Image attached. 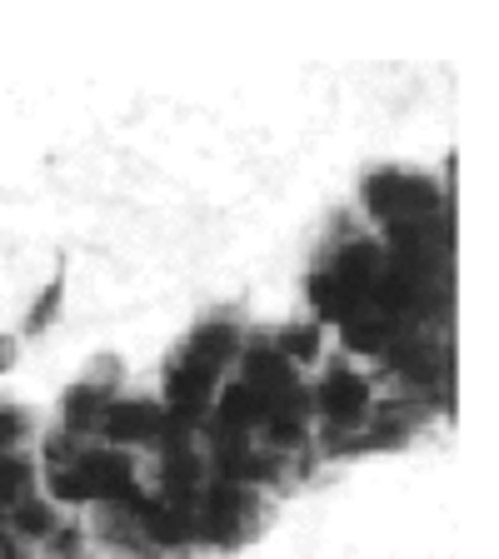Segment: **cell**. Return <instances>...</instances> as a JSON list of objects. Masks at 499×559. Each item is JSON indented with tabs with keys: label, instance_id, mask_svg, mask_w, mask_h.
Returning <instances> with one entry per match:
<instances>
[{
	"label": "cell",
	"instance_id": "11",
	"mask_svg": "<svg viewBox=\"0 0 499 559\" xmlns=\"http://www.w3.org/2000/svg\"><path fill=\"white\" fill-rule=\"evenodd\" d=\"M186 355H195V360H205L210 370H230V360H240V330L230 325V320H210V325H200L195 335H190Z\"/></svg>",
	"mask_w": 499,
	"mask_h": 559
},
{
	"label": "cell",
	"instance_id": "14",
	"mask_svg": "<svg viewBox=\"0 0 499 559\" xmlns=\"http://www.w3.org/2000/svg\"><path fill=\"white\" fill-rule=\"evenodd\" d=\"M320 325H290V330H280V340H275V349L285 355L290 365H305V360H320Z\"/></svg>",
	"mask_w": 499,
	"mask_h": 559
},
{
	"label": "cell",
	"instance_id": "17",
	"mask_svg": "<svg viewBox=\"0 0 499 559\" xmlns=\"http://www.w3.org/2000/svg\"><path fill=\"white\" fill-rule=\"evenodd\" d=\"M25 440H31V415L21 405H0V454H21Z\"/></svg>",
	"mask_w": 499,
	"mask_h": 559
},
{
	"label": "cell",
	"instance_id": "21",
	"mask_svg": "<svg viewBox=\"0 0 499 559\" xmlns=\"http://www.w3.org/2000/svg\"><path fill=\"white\" fill-rule=\"evenodd\" d=\"M75 559H85V555H75Z\"/></svg>",
	"mask_w": 499,
	"mask_h": 559
},
{
	"label": "cell",
	"instance_id": "19",
	"mask_svg": "<svg viewBox=\"0 0 499 559\" xmlns=\"http://www.w3.org/2000/svg\"><path fill=\"white\" fill-rule=\"evenodd\" d=\"M11 555H15V535L0 524V559H11Z\"/></svg>",
	"mask_w": 499,
	"mask_h": 559
},
{
	"label": "cell",
	"instance_id": "10",
	"mask_svg": "<svg viewBox=\"0 0 499 559\" xmlns=\"http://www.w3.org/2000/svg\"><path fill=\"white\" fill-rule=\"evenodd\" d=\"M305 295H310V310L325 320V325H345L349 314H360V295L349 290V285H340L330 270H320V275L305 280Z\"/></svg>",
	"mask_w": 499,
	"mask_h": 559
},
{
	"label": "cell",
	"instance_id": "3",
	"mask_svg": "<svg viewBox=\"0 0 499 559\" xmlns=\"http://www.w3.org/2000/svg\"><path fill=\"white\" fill-rule=\"evenodd\" d=\"M310 405L320 409L335 430H349V425H360L365 409H370V380H365V374H355L349 365H335L325 380L314 384Z\"/></svg>",
	"mask_w": 499,
	"mask_h": 559
},
{
	"label": "cell",
	"instance_id": "5",
	"mask_svg": "<svg viewBox=\"0 0 499 559\" xmlns=\"http://www.w3.org/2000/svg\"><path fill=\"white\" fill-rule=\"evenodd\" d=\"M210 409H215V419H221V430L245 435V430H260V425H265L270 400L260 395L256 384L235 380V384H221V390H215V405Z\"/></svg>",
	"mask_w": 499,
	"mask_h": 559
},
{
	"label": "cell",
	"instance_id": "13",
	"mask_svg": "<svg viewBox=\"0 0 499 559\" xmlns=\"http://www.w3.org/2000/svg\"><path fill=\"white\" fill-rule=\"evenodd\" d=\"M35 465L25 454H0V510H15V504L31 495Z\"/></svg>",
	"mask_w": 499,
	"mask_h": 559
},
{
	"label": "cell",
	"instance_id": "16",
	"mask_svg": "<svg viewBox=\"0 0 499 559\" xmlns=\"http://www.w3.org/2000/svg\"><path fill=\"white\" fill-rule=\"evenodd\" d=\"M60 300H66V275H56V280L46 285V290H40V300H35V305H31V314H25V330H31V335H40V330H46L50 320H56Z\"/></svg>",
	"mask_w": 499,
	"mask_h": 559
},
{
	"label": "cell",
	"instance_id": "4",
	"mask_svg": "<svg viewBox=\"0 0 499 559\" xmlns=\"http://www.w3.org/2000/svg\"><path fill=\"white\" fill-rule=\"evenodd\" d=\"M240 380L245 384H256L265 400L275 395H290L295 384V365L280 355L275 345H265V340H256V345H240Z\"/></svg>",
	"mask_w": 499,
	"mask_h": 559
},
{
	"label": "cell",
	"instance_id": "20",
	"mask_svg": "<svg viewBox=\"0 0 499 559\" xmlns=\"http://www.w3.org/2000/svg\"><path fill=\"white\" fill-rule=\"evenodd\" d=\"M11 559H25V555H11Z\"/></svg>",
	"mask_w": 499,
	"mask_h": 559
},
{
	"label": "cell",
	"instance_id": "6",
	"mask_svg": "<svg viewBox=\"0 0 499 559\" xmlns=\"http://www.w3.org/2000/svg\"><path fill=\"white\" fill-rule=\"evenodd\" d=\"M390 265V250H384L380 240H349L335 250V265H330V275L340 280V285H349V290L365 300V290H370L375 280H380V270Z\"/></svg>",
	"mask_w": 499,
	"mask_h": 559
},
{
	"label": "cell",
	"instance_id": "8",
	"mask_svg": "<svg viewBox=\"0 0 499 559\" xmlns=\"http://www.w3.org/2000/svg\"><path fill=\"white\" fill-rule=\"evenodd\" d=\"M161 489H165V504H190L195 495H205V460H200V454H190V444L165 450Z\"/></svg>",
	"mask_w": 499,
	"mask_h": 559
},
{
	"label": "cell",
	"instance_id": "18",
	"mask_svg": "<svg viewBox=\"0 0 499 559\" xmlns=\"http://www.w3.org/2000/svg\"><path fill=\"white\" fill-rule=\"evenodd\" d=\"M15 349H21V345H15V335H0V374L15 365Z\"/></svg>",
	"mask_w": 499,
	"mask_h": 559
},
{
	"label": "cell",
	"instance_id": "2",
	"mask_svg": "<svg viewBox=\"0 0 499 559\" xmlns=\"http://www.w3.org/2000/svg\"><path fill=\"white\" fill-rule=\"evenodd\" d=\"M105 444L116 450H135V444H161L165 435V405L161 400H110V409L95 425Z\"/></svg>",
	"mask_w": 499,
	"mask_h": 559
},
{
	"label": "cell",
	"instance_id": "1",
	"mask_svg": "<svg viewBox=\"0 0 499 559\" xmlns=\"http://www.w3.org/2000/svg\"><path fill=\"white\" fill-rule=\"evenodd\" d=\"M365 200H370V210L384 225L415 221V215H430L435 210V186L419 180V175H405V170H375L370 180H365Z\"/></svg>",
	"mask_w": 499,
	"mask_h": 559
},
{
	"label": "cell",
	"instance_id": "15",
	"mask_svg": "<svg viewBox=\"0 0 499 559\" xmlns=\"http://www.w3.org/2000/svg\"><path fill=\"white\" fill-rule=\"evenodd\" d=\"M46 489H50V500H56V504H91V489H85V479H81V469H75V465L50 469Z\"/></svg>",
	"mask_w": 499,
	"mask_h": 559
},
{
	"label": "cell",
	"instance_id": "12",
	"mask_svg": "<svg viewBox=\"0 0 499 559\" xmlns=\"http://www.w3.org/2000/svg\"><path fill=\"white\" fill-rule=\"evenodd\" d=\"M15 539H50L60 530V520H56V504L50 500H31L25 495L21 504L11 510V524H5Z\"/></svg>",
	"mask_w": 499,
	"mask_h": 559
},
{
	"label": "cell",
	"instance_id": "7",
	"mask_svg": "<svg viewBox=\"0 0 499 559\" xmlns=\"http://www.w3.org/2000/svg\"><path fill=\"white\" fill-rule=\"evenodd\" d=\"M340 335H345V349H355V355H390V345L405 335V320L365 310V314H349L340 325Z\"/></svg>",
	"mask_w": 499,
	"mask_h": 559
},
{
	"label": "cell",
	"instance_id": "9",
	"mask_svg": "<svg viewBox=\"0 0 499 559\" xmlns=\"http://www.w3.org/2000/svg\"><path fill=\"white\" fill-rule=\"evenodd\" d=\"M110 384L100 380H81V384H70L66 400H60V415H66V430L70 435H95V425H100V415L110 409Z\"/></svg>",
	"mask_w": 499,
	"mask_h": 559
}]
</instances>
